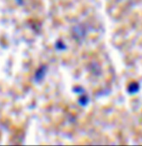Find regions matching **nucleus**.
Listing matches in <instances>:
<instances>
[{"mask_svg": "<svg viewBox=\"0 0 142 146\" xmlns=\"http://www.w3.org/2000/svg\"><path fill=\"white\" fill-rule=\"evenodd\" d=\"M45 75V73H44V67L43 68H40L39 70V71L37 72V74L36 76H35V79H36L37 81H39Z\"/></svg>", "mask_w": 142, "mask_h": 146, "instance_id": "f257e3e1", "label": "nucleus"}, {"mask_svg": "<svg viewBox=\"0 0 142 146\" xmlns=\"http://www.w3.org/2000/svg\"><path fill=\"white\" fill-rule=\"evenodd\" d=\"M16 2L19 5H22L23 4V0H16Z\"/></svg>", "mask_w": 142, "mask_h": 146, "instance_id": "f03ea898", "label": "nucleus"}]
</instances>
